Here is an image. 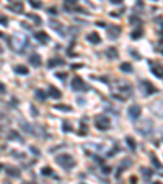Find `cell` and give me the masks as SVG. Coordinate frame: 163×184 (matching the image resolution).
<instances>
[{
	"label": "cell",
	"mask_w": 163,
	"mask_h": 184,
	"mask_svg": "<svg viewBox=\"0 0 163 184\" xmlns=\"http://www.w3.org/2000/svg\"><path fill=\"white\" fill-rule=\"evenodd\" d=\"M55 161H57V165H60L62 168H65V169L75 166V160L72 158V155H67V153L57 155V157H55Z\"/></svg>",
	"instance_id": "6da1fadb"
},
{
	"label": "cell",
	"mask_w": 163,
	"mask_h": 184,
	"mask_svg": "<svg viewBox=\"0 0 163 184\" xmlns=\"http://www.w3.org/2000/svg\"><path fill=\"white\" fill-rule=\"evenodd\" d=\"M95 126L98 127L100 130H108L109 126H111V121H109V117H106V116H96Z\"/></svg>",
	"instance_id": "7a4b0ae2"
},
{
	"label": "cell",
	"mask_w": 163,
	"mask_h": 184,
	"mask_svg": "<svg viewBox=\"0 0 163 184\" xmlns=\"http://www.w3.org/2000/svg\"><path fill=\"white\" fill-rule=\"evenodd\" d=\"M72 90H75V91H82V90H85V82H83L80 77H74L72 78Z\"/></svg>",
	"instance_id": "3957f363"
},
{
	"label": "cell",
	"mask_w": 163,
	"mask_h": 184,
	"mask_svg": "<svg viewBox=\"0 0 163 184\" xmlns=\"http://www.w3.org/2000/svg\"><path fill=\"white\" fill-rule=\"evenodd\" d=\"M140 114H142V107L139 105H134V106L129 107V117L131 119H139Z\"/></svg>",
	"instance_id": "277c9868"
},
{
	"label": "cell",
	"mask_w": 163,
	"mask_h": 184,
	"mask_svg": "<svg viewBox=\"0 0 163 184\" xmlns=\"http://www.w3.org/2000/svg\"><path fill=\"white\" fill-rule=\"evenodd\" d=\"M150 72L158 78H163V65H158V64H152L150 65Z\"/></svg>",
	"instance_id": "5b68a950"
},
{
	"label": "cell",
	"mask_w": 163,
	"mask_h": 184,
	"mask_svg": "<svg viewBox=\"0 0 163 184\" xmlns=\"http://www.w3.org/2000/svg\"><path fill=\"white\" fill-rule=\"evenodd\" d=\"M119 34H121V28H119V26L111 25V28H108V36L111 38V39H116Z\"/></svg>",
	"instance_id": "8992f818"
},
{
	"label": "cell",
	"mask_w": 163,
	"mask_h": 184,
	"mask_svg": "<svg viewBox=\"0 0 163 184\" xmlns=\"http://www.w3.org/2000/svg\"><path fill=\"white\" fill-rule=\"evenodd\" d=\"M8 10L16 12V13H23V3L20 2V0H15L13 3H10V5H8Z\"/></svg>",
	"instance_id": "52a82bcc"
},
{
	"label": "cell",
	"mask_w": 163,
	"mask_h": 184,
	"mask_svg": "<svg viewBox=\"0 0 163 184\" xmlns=\"http://www.w3.org/2000/svg\"><path fill=\"white\" fill-rule=\"evenodd\" d=\"M30 62L33 64V67H41V55L38 52H33L30 55Z\"/></svg>",
	"instance_id": "ba28073f"
},
{
	"label": "cell",
	"mask_w": 163,
	"mask_h": 184,
	"mask_svg": "<svg viewBox=\"0 0 163 184\" xmlns=\"http://www.w3.org/2000/svg\"><path fill=\"white\" fill-rule=\"evenodd\" d=\"M34 38H36V39L39 41V43H43V44H46L47 41H49V36H47V34L44 33V31H38V33L34 34Z\"/></svg>",
	"instance_id": "9c48e42d"
},
{
	"label": "cell",
	"mask_w": 163,
	"mask_h": 184,
	"mask_svg": "<svg viewBox=\"0 0 163 184\" xmlns=\"http://www.w3.org/2000/svg\"><path fill=\"white\" fill-rule=\"evenodd\" d=\"M88 41H90V43H93V44H100V43H101V38H100L98 33L93 31V33L88 34Z\"/></svg>",
	"instance_id": "30bf717a"
},
{
	"label": "cell",
	"mask_w": 163,
	"mask_h": 184,
	"mask_svg": "<svg viewBox=\"0 0 163 184\" xmlns=\"http://www.w3.org/2000/svg\"><path fill=\"white\" fill-rule=\"evenodd\" d=\"M5 171H7V174L12 176V178H18V176H20V169L13 168V166H7Z\"/></svg>",
	"instance_id": "8fae6325"
},
{
	"label": "cell",
	"mask_w": 163,
	"mask_h": 184,
	"mask_svg": "<svg viewBox=\"0 0 163 184\" xmlns=\"http://www.w3.org/2000/svg\"><path fill=\"white\" fill-rule=\"evenodd\" d=\"M60 64H64V60H62V59H51L49 62H47V67L49 68H54V67H57V65H60Z\"/></svg>",
	"instance_id": "7c38bea8"
},
{
	"label": "cell",
	"mask_w": 163,
	"mask_h": 184,
	"mask_svg": "<svg viewBox=\"0 0 163 184\" xmlns=\"http://www.w3.org/2000/svg\"><path fill=\"white\" fill-rule=\"evenodd\" d=\"M47 95H49V96H52V98H60V96H62V93L59 91V90L55 88V86H49V93H47Z\"/></svg>",
	"instance_id": "4fadbf2b"
},
{
	"label": "cell",
	"mask_w": 163,
	"mask_h": 184,
	"mask_svg": "<svg viewBox=\"0 0 163 184\" xmlns=\"http://www.w3.org/2000/svg\"><path fill=\"white\" fill-rule=\"evenodd\" d=\"M142 85L147 88V93H148V95H152V93H157V88H155L153 85H150L148 82H142Z\"/></svg>",
	"instance_id": "5bb4252c"
},
{
	"label": "cell",
	"mask_w": 163,
	"mask_h": 184,
	"mask_svg": "<svg viewBox=\"0 0 163 184\" xmlns=\"http://www.w3.org/2000/svg\"><path fill=\"white\" fill-rule=\"evenodd\" d=\"M7 137H8L10 140H12V138H15V140H18V142H23V137H21V135H20V134H16L15 130H12L8 135H7Z\"/></svg>",
	"instance_id": "9a60e30c"
},
{
	"label": "cell",
	"mask_w": 163,
	"mask_h": 184,
	"mask_svg": "<svg viewBox=\"0 0 163 184\" xmlns=\"http://www.w3.org/2000/svg\"><path fill=\"white\" fill-rule=\"evenodd\" d=\"M15 72H16V74H21V75H26L30 70H28V67H23V65H16V67H15Z\"/></svg>",
	"instance_id": "2e32d148"
},
{
	"label": "cell",
	"mask_w": 163,
	"mask_h": 184,
	"mask_svg": "<svg viewBox=\"0 0 163 184\" xmlns=\"http://www.w3.org/2000/svg\"><path fill=\"white\" fill-rule=\"evenodd\" d=\"M121 70L126 72V74H131V72H132V65L127 64V62H124V64H121Z\"/></svg>",
	"instance_id": "e0dca14e"
},
{
	"label": "cell",
	"mask_w": 163,
	"mask_h": 184,
	"mask_svg": "<svg viewBox=\"0 0 163 184\" xmlns=\"http://www.w3.org/2000/svg\"><path fill=\"white\" fill-rule=\"evenodd\" d=\"M54 107L57 111H64V113H70L72 111V106H64V105H55Z\"/></svg>",
	"instance_id": "ac0fdd59"
},
{
	"label": "cell",
	"mask_w": 163,
	"mask_h": 184,
	"mask_svg": "<svg viewBox=\"0 0 163 184\" xmlns=\"http://www.w3.org/2000/svg\"><path fill=\"white\" fill-rule=\"evenodd\" d=\"M36 98L38 99H46L47 98V93L44 90H36Z\"/></svg>",
	"instance_id": "d6986e66"
},
{
	"label": "cell",
	"mask_w": 163,
	"mask_h": 184,
	"mask_svg": "<svg viewBox=\"0 0 163 184\" xmlns=\"http://www.w3.org/2000/svg\"><path fill=\"white\" fill-rule=\"evenodd\" d=\"M142 34H144V29H142V28H139V29L132 31V34H131V38H132V39H137V38H140Z\"/></svg>",
	"instance_id": "ffe728a7"
},
{
	"label": "cell",
	"mask_w": 163,
	"mask_h": 184,
	"mask_svg": "<svg viewBox=\"0 0 163 184\" xmlns=\"http://www.w3.org/2000/svg\"><path fill=\"white\" fill-rule=\"evenodd\" d=\"M77 2H78V0H65V8H67V10H72V7H75V5H77Z\"/></svg>",
	"instance_id": "44dd1931"
},
{
	"label": "cell",
	"mask_w": 163,
	"mask_h": 184,
	"mask_svg": "<svg viewBox=\"0 0 163 184\" xmlns=\"http://www.w3.org/2000/svg\"><path fill=\"white\" fill-rule=\"evenodd\" d=\"M126 142H127V145H129L131 150H136V140H134L132 137H127V138H126Z\"/></svg>",
	"instance_id": "7402d4cb"
},
{
	"label": "cell",
	"mask_w": 163,
	"mask_h": 184,
	"mask_svg": "<svg viewBox=\"0 0 163 184\" xmlns=\"http://www.w3.org/2000/svg\"><path fill=\"white\" fill-rule=\"evenodd\" d=\"M106 52H108V57H111V59H116L117 57V51L114 49V47H113V49H108Z\"/></svg>",
	"instance_id": "603a6c76"
},
{
	"label": "cell",
	"mask_w": 163,
	"mask_h": 184,
	"mask_svg": "<svg viewBox=\"0 0 163 184\" xmlns=\"http://www.w3.org/2000/svg\"><path fill=\"white\" fill-rule=\"evenodd\" d=\"M150 160H152V163H153V165H155V166H157V168H162V163H160V161H158V160H157V157H155V155H153V153H152V155H150Z\"/></svg>",
	"instance_id": "cb8c5ba5"
},
{
	"label": "cell",
	"mask_w": 163,
	"mask_h": 184,
	"mask_svg": "<svg viewBox=\"0 0 163 184\" xmlns=\"http://www.w3.org/2000/svg\"><path fill=\"white\" fill-rule=\"evenodd\" d=\"M30 5L33 7V8H41V7H43V3L38 2V0H30Z\"/></svg>",
	"instance_id": "d4e9b609"
},
{
	"label": "cell",
	"mask_w": 163,
	"mask_h": 184,
	"mask_svg": "<svg viewBox=\"0 0 163 184\" xmlns=\"http://www.w3.org/2000/svg\"><path fill=\"white\" fill-rule=\"evenodd\" d=\"M62 127H64V132H72V126H70V122H69V121H64Z\"/></svg>",
	"instance_id": "484cf974"
},
{
	"label": "cell",
	"mask_w": 163,
	"mask_h": 184,
	"mask_svg": "<svg viewBox=\"0 0 163 184\" xmlns=\"http://www.w3.org/2000/svg\"><path fill=\"white\" fill-rule=\"evenodd\" d=\"M28 18H30V20H33V21H34V23H38V25L41 23V18H39L38 15H31V13H28Z\"/></svg>",
	"instance_id": "4316f807"
},
{
	"label": "cell",
	"mask_w": 163,
	"mask_h": 184,
	"mask_svg": "<svg viewBox=\"0 0 163 184\" xmlns=\"http://www.w3.org/2000/svg\"><path fill=\"white\" fill-rule=\"evenodd\" d=\"M41 173H43L44 176H51V174H52V169H51L49 166H44V168H43V171H41Z\"/></svg>",
	"instance_id": "83f0119b"
},
{
	"label": "cell",
	"mask_w": 163,
	"mask_h": 184,
	"mask_svg": "<svg viewBox=\"0 0 163 184\" xmlns=\"http://www.w3.org/2000/svg\"><path fill=\"white\" fill-rule=\"evenodd\" d=\"M0 23H2V25H8V18H7V16H3V15H0Z\"/></svg>",
	"instance_id": "f1b7e54d"
},
{
	"label": "cell",
	"mask_w": 163,
	"mask_h": 184,
	"mask_svg": "<svg viewBox=\"0 0 163 184\" xmlns=\"http://www.w3.org/2000/svg\"><path fill=\"white\" fill-rule=\"evenodd\" d=\"M57 78L65 80V78H67V74H65V72H60V74H57Z\"/></svg>",
	"instance_id": "f546056e"
},
{
	"label": "cell",
	"mask_w": 163,
	"mask_h": 184,
	"mask_svg": "<svg viewBox=\"0 0 163 184\" xmlns=\"http://www.w3.org/2000/svg\"><path fill=\"white\" fill-rule=\"evenodd\" d=\"M70 67L74 68V70H77V68H80V67H82V64H72Z\"/></svg>",
	"instance_id": "4dcf8cb0"
},
{
	"label": "cell",
	"mask_w": 163,
	"mask_h": 184,
	"mask_svg": "<svg viewBox=\"0 0 163 184\" xmlns=\"http://www.w3.org/2000/svg\"><path fill=\"white\" fill-rule=\"evenodd\" d=\"M86 134V126H83L82 124V130H80V135H85Z\"/></svg>",
	"instance_id": "1f68e13d"
},
{
	"label": "cell",
	"mask_w": 163,
	"mask_h": 184,
	"mask_svg": "<svg viewBox=\"0 0 163 184\" xmlns=\"http://www.w3.org/2000/svg\"><path fill=\"white\" fill-rule=\"evenodd\" d=\"M111 171V168H108V166H105V168H103V173H109Z\"/></svg>",
	"instance_id": "d6a6232c"
},
{
	"label": "cell",
	"mask_w": 163,
	"mask_h": 184,
	"mask_svg": "<svg viewBox=\"0 0 163 184\" xmlns=\"http://www.w3.org/2000/svg\"><path fill=\"white\" fill-rule=\"evenodd\" d=\"M132 55H134V57H136V59H140V55H139V54L136 52V51H132Z\"/></svg>",
	"instance_id": "836d02e7"
},
{
	"label": "cell",
	"mask_w": 163,
	"mask_h": 184,
	"mask_svg": "<svg viewBox=\"0 0 163 184\" xmlns=\"http://www.w3.org/2000/svg\"><path fill=\"white\" fill-rule=\"evenodd\" d=\"M109 2H111V3H121L122 0H109Z\"/></svg>",
	"instance_id": "e575fe53"
},
{
	"label": "cell",
	"mask_w": 163,
	"mask_h": 184,
	"mask_svg": "<svg viewBox=\"0 0 163 184\" xmlns=\"http://www.w3.org/2000/svg\"><path fill=\"white\" fill-rule=\"evenodd\" d=\"M2 168H3V165H2V163H0V169H2Z\"/></svg>",
	"instance_id": "d590c367"
},
{
	"label": "cell",
	"mask_w": 163,
	"mask_h": 184,
	"mask_svg": "<svg viewBox=\"0 0 163 184\" xmlns=\"http://www.w3.org/2000/svg\"><path fill=\"white\" fill-rule=\"evenodd\" d=\"M153 184H162V183H153Z\"/></svg>",
	"instance_id": "8d00e7d4"
},
{
	"label": "cell",
	"mask_w": 163,
	"mask_h": 184,
	"mask_svg": "<svg viewBox=\"0 0 163 184\" xmlns=\"http://www.w3.org/2000/svg\"><path fill=\"white\" fill-rule=\"evenodd\" d=\"M0 36H3V34H2V33H0Z\"/></svg>",
	"instance_id": "74e56055"
},
{
	"label": "cell",
	"mask_w": 163,
	"mask_h": 184,
	"mask_svg": "<svg viewBox=\"0 0 163 184\" xmlns=\"http://www.w3.org/2000/svg\"><path fill=\"white\" fill-rule=\"evenodd\" d=\"M28 184H31V183H28ZM33 184H34V183H33Z\"/></svg>",
	"instance_id": "f35d334b"
},
{
	"label": "cell",
	"mask_w": 163,
	"mask_h": 184,
	"mask_svg": "<svg viewBox=\"0 0 163 184\" xmlns=\"http://www.w3.org/2000/svg\"><path fill=\"white\" fill-rule=\"evenodd\" d=\"M7 184H10V183H7Z\"/></svg>",
	"instance_id": "ab89813d"
},
{
	"label": "cell",
	"mask_w": 163,
	"mask_h": 184,
	"mask_svg": "<svg viewBox=\"0 0 163 184\" xmlns=\"http://www.w3.org/2000/svg\"><path fill=\"white\" fill-rule=\"evenodd\" d=\"M0 51H2V49H0Z\"/></svg>",
	"instance_id": "60d3db41"
}]
</instances>
